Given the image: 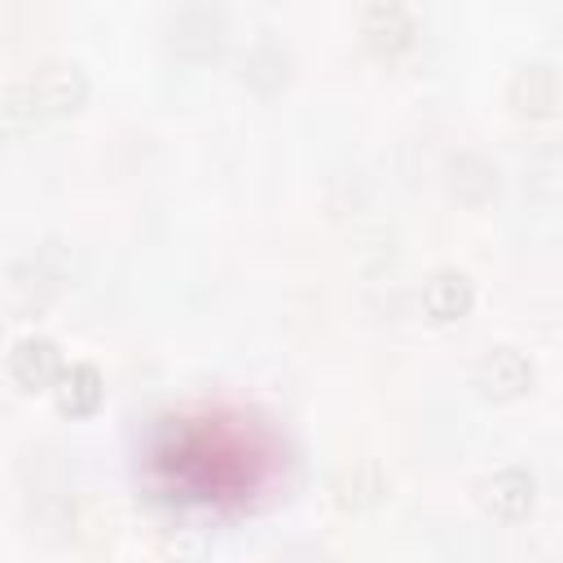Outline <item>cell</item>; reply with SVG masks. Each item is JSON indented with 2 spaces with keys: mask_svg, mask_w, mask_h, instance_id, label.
<instances>
[{
  "mask_svg": "<svg viewBox=\"0 0 563 563\" xmlns=\"http://www.w3.org/2000/svg\"><path fill=\"white\" fill-rule=\"evenodd\" d=\"M418 303H422V317H427L431 325H457V321L475 308V286H471L466 273L440 268V273H431V277L422 282Z\"/></svg>",
  "mask_w": 563,
  "mask_h": 563,
  "instance_id": "5b68a950",
  "label": "cell"
},
{
  "mask_svg": "<svg viewBox=\"0 0 563 563\" xmlns=\"http://www.w3.org/2000/svg\"><path fill=\"white\" fill-rule=\"evenodd\" d=\"M53 400L66 418H92L101 409V396H106V383H101V369L88 365V361H75V365H62V374L53 378Z\"/></svg>",
  "mask_w": 563,
  "mask_h": 563,
  "instance_id": "52a82bcc",
  "label": "cell"
},
{
  "mask_svg": "<svg viewBox=\"0 0 563 563\" xmlns=\"http://www.w3.org/2000/svg\"><path fill=\"white\" fill-rule=\"evenodd\" d=\"M510 106L523 119H550L559 110V75L550 62H528L510 79Z\"/></svg>",
  "mask_w": 563,
  "mask_h": 563,
  "instance_id": "ba28073f",
  "label": "cell"
},
{
  "mask_svg": "<svg viewBox=\"0 0 563 563\" xmlns=\"http://www.w3.org/2000/svg\"><path fill=\"white\" fill-rule=\"evenodd\" d=\"M286 48L282 44H273V40H260L251 53H246V62H242V75H246V84H255L260 92H273V88H282L286 84Z\"/></svg>",
  "mask_w": 563,
  "mask_h": 563,
  "instance_id": "9c48e42d",
  "label": "cell"
},
{
  "mask_svg": "<svg viewBox=\"0 0 563 563\" xmlns=\"http://www.w3.org/2000/svg\"><path fill=\"white\" fill-rule=\"evenodd\" d=\"M361 40L378 62H400L418 44V18L405 0H365L361 4Z\"/></svg>",
  "mask_w": 563,
  "mask_h": 563,
  "instance_id": "7a4b0ae2",
  "label": "cell"
},
{
  "mask_svg": "<svg viewBox=\"0 0 563 563\" xmlns=\"http://www.w3.org/2000/svg\"><path fill=\"white\" fill-rule=\"evenodd\" d=\"M88 101V75L75 62H53L0 84V141H18L48 119L75 114Z\"/></svg>",
  "mask_w": 563,
  "mask_h": 563,
  "instance_id": "6da1fadb",
  "label": "cell"
},
{
  "mask_svg": "<svg viewBox=\"0 0 563 563\" xmlns=\"http://www.w3.org/2000/svg\"><path fill=\"white\" fill-rule=\"evenodd\" d=\"M62 347L48 339V334H26L13 343L9 352V378L22 387V391H48L53 378L62 374Z\"/></svg>",
  "mask_w": 563,
  "mask_h": 563,
  "instance_id": "8992f818",
  "label": "cell"
},
{
  "mask_svg": "<svg viewBox=\"0 0 563 563\" xmlns=\"http://www.w3.org/2000/svg\"><path fill=\"white\" fill-rule=\"evenodd\" d=\"M475 501L497 523H523L537 510V475L528 466H501L488 479H479Z\"/></svg>",
  "mask_w": 563,
  "mask_h": 563,
  "instance_id": "277c9868",
  "label": "cell"
},
{
  "mask_svg": "<svg viewBox=\"0 0 563 563\" xmlns=\"http://www.w3.org/2000/svg\"><path fill=\"white\" fill-rule=\"evenodd\" d=\"M475 387L484 400L493 405H510V400H523L532 387H537V365L523 347L515 343H497L479 356L475 365Z\"/></svg>",
  "mask_w": 563,
  "mask_h": 563,
  "instance_id": "3957f363",
  "label": "cell"
}]
</instances>
